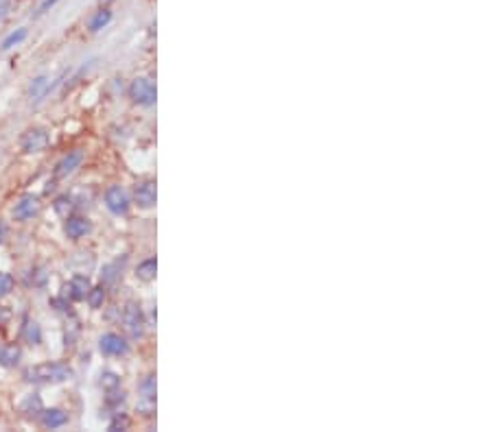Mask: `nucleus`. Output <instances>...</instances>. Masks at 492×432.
I'll return each mask as SVG.
<instances>
[{
  "label": "nucleus",
  "mask_w": 492,
  "mask_h": 432,
  "mask_svg": "<svg viewBox=\"0 0 492 432\" xmlns=\"http://www.w3.org/2000/svg\"><path fill=\"white\" fill-rule=\"evenodd\" d=\"M73 378V369L66 362H42L24 369V380L31 384H60Z\"/></svg>",
  "instance_id": "nucleus-1"
},
{
  "label": "nucleus",
  "mask_w": 492,
  "mask_h": 432,
  "mask_svg": "<svg viewBox=\"0 0 492 432\" xmlns=\"http://www.w3.org/2000/svg\"><path fill=\"white\" fill-rule=\"evenodd\" d=\"M156 86H154V81H149L145 77H138V79H134L131 81V86H129V99L136 103V105H143V107H152L156 103Z\"/></svg>",
  "instance_id": "nucleus-2"
},
{
  "label": "nucleus",
  "mask_w": 492,
  "mask_h": 432,
  "mask_svg": "<svg viewBox=\"0 0 492 432\" xmlns=\"http://www.w3.org/2000/svg\"><path fill=\"white\" fill-rule=\"evenodd\" d=\"M51 142V135L44 127H31L26 129L20 138V149L24 153H39L44 151Z\"/></svg>",
  "instance_id": "nucleus-3"
},
{
  "label": "nucleus",
  "mask_w": 492,
  "mask_h": 432,
  "mask_svg": "<svg viewBox=\"0 0 492 432\" xmlns=\"http://www.w3.org/2000/svg\"><path fill=\"white\" fill-rule=\"evenodd\" d=\"M105 205H107V210L116 214V216H122V214H127L129 212V197H127V192L122 190L120 186H109L105 190Z\"/></svg>",
  "instance_id": "nucleus-4"
},
{
  "label": "nucleus",
  "mask_w": 492,
  "mask_h": 432,
  "mask_svg": "<svg viewBox=\"0 0 492 432\" xmlns=\"http://www.w3.org/2000/svg\"><path fill=\"white\" fill-rule=\"evenodd\" d=\"M99 350L103 356H125L129 352V345L127 341L120 337V334L114 332H107L99 339Z\"/></svg>",
  "instance_id": "nucleus-5"
},
{
  "label": "nucleus",
  "mask_w": 492,
  "mask_h": 432,
  "mask_svg": "<svg viewBox=\"0 0 492 432\" xmlns=\"http://www.w3.org/2000/svg\"><path fill=\"white\" fill-rule=\"evenodd\" d=\"M122 323H125V330L131 334L134 339L143 337L145 332V319L140 312V306L138 303H127L125 312H122Z\"/></svg>",
  "instance_id": "nucleus-6"
},
{
  "label": "nucleus",
  "mask_w": 492,
  "mask_h": 432,
  "mask_svg": "<svg viewBox=\"0 0 492 432\" xmlns=\"http://www.w3.org/2000/svg\"><path fill=\"white\" fill-rule=\"evenodd\" d=\"M92 232V223L86 216H66L64 223V234L71 241H81Z\"/></svg>",
  "instance_id": "nucleus-7"
},
{
  "label": "nucleus",
  "mask_w": 492,
  "mask_h": 432,
  "mask_svg": "<svg viewBox=\"0 0 492 432\" xmlns=\"http://www.w3.org/2000/svg\"><path fill=\"white\" fill-rule=\"evenodd\" d=\"M81 162H84V151H81V149L71 151L68 156H64V158L57 162V166H55V177L64 179V177H68V175H73V173L79 169V166H81Z\"/></svg>",
  "instance_id": "nucleus-8"
},
{
  "label": "nucleus",
  "mask_w": 492,
  "mask_h": 432,
  "mask_svg": "<svg viewBox=\"0 0 492 432\" xmlns=\"http://www.w3.org/2000/svg\"><path fill=\"white\" fill-rule=\"evenodd\" d=\"M39 212V201L33 194H24V197L13 205V218L24 223V220H31L35 214Z\"/></svg>",
  "instance_id": "nucleus-9"
},
{
  "label": "nucleus",
  "mask_w": 492,
  "mask_h": 432,
  "mask_svg": "<svg viewBox=\"0 0 492 432\" xmlns=\"http://www.w3.org/2000/svg\"><path fill=\"white\" fill-rule=\"evenodd\" d=\"M156 197H158V192H156L154 181H143V184H138V186H136V190H134V199H136V203L143 207V210L154 207L156 205Z\"/></svg>",
  "instance_id": "nucleus-10"
},
{
  "label": "nucleus",
  "mask_w": 492,
  "mask_h": 432,
  "mask_svg": "<svg viewBox=\"0 0 492 432\" xmlns=\"http://www.w3.org/2000/svg\"><path fill=\"white\" fill-rule=\"evenodd\" d=\"M39 424L48 430H55V428H62L68 424V415L62 411V408H46L39 413Z\"/></svg>",
  "instance_id": "nucleus-11"
},
{
  "label": "nucleus",
  "mask_w": 492,
  "mask_h": 432,
  "mask_svg": "<svg viewBox=\"0 0 492 432\" xmlns=\"http://www.w3.org/2000/svg\"><path fill=\"white\" fill-rule=\"evenodd\" d=\"M68 297H71L73 301H84L86 295H88V290H90V280L86 275H75L71 282H68Z\"/></svg>",
  "instance_id": "nucleus-12"
},
{
  "label": "nucleus",
  "mask_w": 492,
  "mask_h": 432,
  "mask_svg": "<svg viewBox=\"0 0 492 432\" xmlns=\"http://www.w3.org/2000/svg\"><path fill=\"white\" fill-rule=\"evenodd\" d=\"M48 92H51V79L44 77V75L35 77L33 83H31V88H29V99H31V103H39Z\"/></svg>",
  "instance_id": "nucleus-13"
},
{
  "label": "nucleus",
  "mask_w": 492,
  "mask_h": 432,
  "mask_svg": "<svg viewBox=\"0 0 492 432\" xmlns=\"http://www.w3.org/2000/svg\"><path fill=\"white\" fill-rule=\"evenodd\" d=\"M20 356H22V352L18 345H3L0 347V367H5V369L16 367L20 362Z\"/></svg>",
  "instance_id": "nucleus-14"
},
{
  "label": "nucleus",
  "mask_w": 492,
  "mask_h": 432,
  "mask_svg": "<svg viewBox=\"0 0 492 432\" xmlns=\"http://www.w3.org/2000/svg\"><path fill=\"white\" fill-rule=\"evenodd\" d=\"M109 22H112V11H109V9H99V11L90 18L88 29H90L92 33H99L101 29H105Z\"/></svg>",
  "instance_id": "nucleus-15"
},
{
  "label": "nucleus",
  "mask_w": 492,
  "mask_h": 432,
  "mask_svg": "<svg viewBox=\"0 0 492 432\" xmlns=\"http://www.w3.org/2000/svg\"><path fill=\"white\" fill-rule=\"evenodd\" d=\"M22 339L29 343V345H39L42 343V330H39V326L35 321H24L22 326Z\"/></svg>",
  "instance_id": "nucleus-16"
},
{
  "label": "nucleus",
  "mask_w": 492,
  "mask_h": 432,
  "mask_svg": "<svg viewBox=\"0 0 492 432\" xmlns=\"http://www.w3.org/2000/svg\"><path fill=\"white\" fill-rule=\"evenodd\" d=\"M156 271H158L156 258H149V260H145V262L138 264V269H136V275H138L143 282H152V280H156Z\"/></svg>",
  "instance_id": "nucleus-17"
},
{
  "label": "nucleus",
  "mask_w": 492,
  "mask_h": 432,
  "mask_svg": "<svg viewBox=\"0 0 492 432\" xmlns=\"http://www.w3.org/2000/svg\"><path fill=\"white\" fill-rule=\"evenodd\" d=\"M20 411H22L26 417H31V420H33V417H39V413L44 411V408H42V400H39L37 395H29V397H26V400L20 404Z\"/></svg>",
  "instance_id": "nucleus-18"
},
{
  "label": "nucleus",
  "mask_w": 492,
  "mask_h": 432,
  "mask_svg": "<svg viewBox=\"0 0 492 432\" xmlns=\"http://www.w3.org/2000/svg\"><path fill=\"white\" fill-rule=\"evenodd\" d=\"M86 299H88V303H90V308L99 310L101 306H103V301H105V288H103V286H94V288L90 286Z\"/></svg>",
  "instance_id": "nucleus-19"
},
{
  "label": "nucleus",
  "mask_w": 492,
  "mask_h": 432,
  "mask_svg": "<svg viewBox=\"0 0 492 432\" xmlns=\"http://www.w3.org/2000/svg\"><path fill=\"white\" fill-rule=\"evenodd\" d=\"M24 39H26V29H18V31H13V33H9V35L3 39V44H0V50H9V48H13V46L22 44Z\"/></svg>",
  "instance_id": "nucleus-20"
},
{
  "label": "nucleus",
  "mask_w": 492,
  "mask_h": 432,
  "mask_svg": "<svg viewBox=\"0 0 492 432\" xmlns=\"http://www.w3.org/2000/svg\"><path fill=\"white\" fill-rule=\"evenodd\" d=\"M101 384L107 388V391H114V388H118V384H120V378H118L116 373H112V371H105L101 375Z\"/></svg>",
  "instance_id": "nucleus-21"
},
{
  "label": "nucleus",
  "mask_w": 492,
  "mask_h": 432,
  "mask_svg": "<svg viewBox=\"0 0 492 432\" xmlns=\"http://www.w3.org/2000/svg\"><path fill=\"white\" fill-rule=\"evenodd\" d=\"M11 290H13V277L5 271H0V297L9 295Z\"/></svg>",
  "instance_id": "nucleus-22"
},
{
  "label": "nucleus",
  "mask_w": 492,
  "mask_h": 432,
  "mask_svg": "<svg viewBox=\"0 0 492 432\" xmlns=\"http://www.w3.org/2000/svg\"><path fill=\"white\" fill-rule=\"evenodd\" d=\"M140 391H143V397H145V400L154 402V395H156V382H154L152 375H149V378L140 384Z\"/></svg>",
  "instance_id": "nucleus-23"
},
{
  "label": "nucleus",
  "mask_w": 492,
  "mask_h": 432,
  "mask_svg": "<svg viewBox=\"0 0 492 432\" xmlns=\"http://www.w3.org/2000/svg\"><path fill=\"white\" fill-rule=\"evenodd\" d=\"M71 207H73V203H71V199H68V197H60L57 201H55V212H57L60 216H68Z\"/></svg>",
  "instance_id": "nucleus-24"
},
{
  "label": "nucleus",
  "mask_w": 492,
  "mask_h": 432,
  "mask_svg": "<svg viewBox=\"0 0 492 432\" xmlns=\"http://www.w3.org/2000/svg\"><path fill=\"white\" fill-rule=\"evenodd\" d=\"M116 269H118V262L114 264H107V267L103 269V282H114L116 280Z\"/></svg>",
  "instance_id": "nucleus-25"
},
{
  "label": "nucleus",
  "mask_w": 492,
  "mask_h": 432,
  "mask_svg": "<svg viewBox=\"0 0 492 432\" xmlns=\"http://www.w3.org/2000/svg\"><path fill=\"white\" fill-rule=\"evenodd\" d=\"M125 428H127V420H125V417H120V413H116L114 422L109 424V430L116 432V430H125Z\"/></svg>",
  "instance_id": "nucleus-26"
},
{
  "label": "nucleus",
  "mask_w": 492,
  "mask_h": 432,
  "mask_svg": "<svg viewBox=\"0 0 492 432\" xmlns=\"http://www.w3.org/2000/svg\"><path fill=\"white\" fill-rule=\"evenodd\" d=\"M9 11H11V0H0V20H5Z\"/></svg>",
  "instance_id": "nucleus-27"
},
{
  "label": "nucleus",
  "mask_w": 492,
  "mask_h": 432,
  "mask_svg": "<svg viewBox=\"0 0 492 432\" xmlns=\"http://www.w3.org/2000/svg\"><path fill=\"white\" fill-rule=\"evenodd\" d=\"M60 3V0H44V3L42 5H39V9H37V16H42V13H46L51 7H55V5H57Z\"/></svg>",
  "instance_id": "nucleus-28"
},
{
  "label": "nucleus",
  "mask_w": 492,
  "mask_h": 432,
  "mask_svg": "<svg viewBox=\"0 0 492 432\" xmlns=\"http://www.w3.org/2000/svg\"><path fill=\"white\" fill-rule=\"evenodd\" d=\"M9 317H11L9 310L5 308V306H0V326H5V323L9 321Z\"/></svg>",
  "instance_id": "nucleus-29"
},
{
  "label": "nucleus",
  "mask_w": 492,
  "mask_h": 432,
  "mask_svg": "<svg viewBox=\"0 0 492 432\" xmlns=\"http://www.w3.org/2000/svg\"><path fill=\"white\" fill-rule=\"evenodd\" d=\"M5 236H7V227H5V223H0V243L5 241Z\"/></svg>",
  "instance_id": "nucleus-30"
},
{
  "label": "nucleus",
  "mask_w": 492,
  "mask_h": 432,
  "mask_svg": "<svg viewBox=\"0 0 492 432\" xmlns=\"http://www.w3.org/2000/svg\"><path fill=\"white\" fill-rule=\"evenodd\" d=\"M101 5H107V3H114V0H99Z\"/></svg>",
  "instance_id": "nucleus-31"
}]
</instances>
